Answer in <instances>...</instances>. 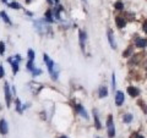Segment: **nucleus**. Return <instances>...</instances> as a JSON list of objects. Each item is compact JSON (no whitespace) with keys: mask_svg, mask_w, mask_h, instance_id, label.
<instances>
[{"mask_svg":"<svg viewBox=\"0 0 147 138\" xmlns=\"http://www.w3.org/2000/svg\"><path fill=\"white\" fill-rule=\"evenodd\" d=\"M97 138H99V137H97Z\"/></svg>","mask_w":147,"mask_h":138,"instance_id":"4c0bfd02","label":"nucleus"},{"mask_svg":"<svg viewBox=\"0 0 147 138\" xmlns=\"http://www.w3.org/2000/svg\"><path fill=\"white\" fill-rule=\"evenodd\" d=\"M26 3H28V4H30V3H31V0H26Z\"/></svg>","mask_w":147,"mask_h":138,"instance_id":"c9c22d12","label":"nucleus"},{"mask_svg":"<svg viewBox=\"0 0 147 138\" xmlns=\"http://www.w3.org/2000/svg\"><path fill=\"white\" fill-rule=\"evenodd\" d=\"M7 61L11 64L13 75H16V73L18 72V62L21 61V56H20V55H16L15 58H9V59H7Z\"/></svg>","mask_w":147,"mask_h":138,"instance_id":"f03ea898","label":"nucleus"},{"mask_svg":"<svg viewBox=\"0 0 147 138\" xmlns=\"http://www.w3.org/2000/svg\"><path fill=\"white\" fill-rule=\"evenodd\" d=\"M0 17H1L3 20H4V22H6L7 25H12V22H11V20H10V17L7 16V13H6L5 11H1V12H0Z\"/></svg>","mask_w":147,"mask_h":138,"instance_id":"f3484780","label":"nucleus"},{"mask_svg":"<svg viewBox=\"0 0 147 138\" xmlns=\"http://www.w3.org/2000/svg\"><path fill=\"white\" fill-rule=\"evenodd\" d=\"M115 25H117L118 28L123 29L124 27L126 26V18H124V17H115Z\"/></svg>","mask_w":147,"mask_h":138,"instance_id":"ddd939ff","label":"nucleus"},{"mask_svg":"<svg viewBox=\"0 0 147 138\" xmlns=\"http://www.w3.org/2000/svg\"><path fill=\"white\" fill-rule=\"evenodd\" d=\"M54 3L55 4H59V0H54Z\"/></svg>","mask_w":147,"mask_h":138,"instance_id":"473e14b6","label":"nucleus"},{"mask_svg":"<svg viewBox=\"0 0 147 138\" xmlns=\"http://www.w3.org/2000/svg\"><path fill=\"white\" fill-rule=\"evenodd\" d=\"M94 116H93V119H94V126H96V128L97 130H100L102 128V125H100V122H99V119H98V115H97V110H94Z\"/></svg>","mask_w":147,"mask_h":138,"instance_id":"a211bd4d","label":"nucleus"},{"mask_svg":"<svg viewBox=\"0 0 147 138\" xmlns=\"http://www.w3.org/2000/svg\"><path fill=\"white\" fill-rule=\"evenodd\" d=\"M59 138H69V137H66V136H61V137H59Z\"/></svg>","mask_w":147,"mask_h":138,"instance_id":"72a5a7b5","label":"nucleus"},{"mask_svg":"<svg viewBox=\"0 0 147 138\" xmlns=\"http://www.w3.org/2000/svg\"><path fill=\"white\" fill-rule=\"evenodd\" d=\"M131 53H132V47H129V48L125 50V52L123 53V56H124V58H129V56L131 55Z\"/></svg>","mask_w":147,"mask_h":138,"instance_id":"bb28decb","label":"nucleus"},{"mask_svg":"<svg viewBox=\"0 0 147 138\" xmlns=\"http://www.w3.org/2000/svg\"><path fill=\"white\" fill-rule=\"evenodd\" d=\"M112 89L114 90L115 89V73L113 72V75H112Z\"/></svg>","mask_w":147,"mask_h":138,"instance_id":"c85d7f7f","label":"nucleus"},{"mask_svg":"<svg viewBox=\"0 0 147 138\" xmlns=\"http://www.w3.org/2000/svg\"><path fill=\"white\" fill-rule=\"evenodd\" d=\"M7 132H9L7 122L5 119H1V120H0V133H1V135H6Z\"/></svg>","mask_w":147,"mask_h":138,"instance_id":"9d476101","label":"nucleus"},{"mask_svg":"<svg viewBox=\"0 0 147 138\" xmlns=\"http://www.w3.org/2000/svg\"><path fill=\"white\" fill-rule=\"evenodd\" d=\"M4 75H5V71H4V66L0 65V78H3Z\"/></svg>","mask_w":147,"mask_h":138,"instance_id":"c756f323","label":"nucleus"},{"mask_svg":"<svg viewBox=\"0 0 147 138\" xmlns=\"http://www.w3.org/2000/svg\"><path fill=\"white\" fill-rule=\"evenodd\" d=\"M124 100H125V95H124L123 92L121 90L117 92V94H115V104H117V107H121Z\"/></svg>","mask_w":147,"mask_h":138,"instance_id":"0eeeda50","label":"nucleus"},{"mask_svg":"<svg viewBox=\"0 0 147 138\" xmlns=\"http://www.w3.org/2000/svg\"><path fill=\"white\" fill-rule=\"evenodd\" d=\"M86 38H87L86 32H85V31H82V29H80V31H79V40H80V47H81V49H82V52L85 50Z\"/></svg>","mask_w":147,"mask_h":138,"instance_id":"423d86ee","label":"nucleus"},{"mask_svg":"<svg viewBox=\"0 0 147 138\" xmlns=\"http://www.w3.org/2000/svg\"><path fill=\"white\" fill-rule=\"evenodd\" d=\"M76 111L77 113H79L80 115H81V116L82 117H84V119H86V120H87V119H88V114H87V111H86V109L84 108V107H82V105H80V104H77L76 105Z\"/></svg>","mask_w":147,"mask_h":138,"instance_id":"9b49d317","label":"nucleus"},{"mask_svg":"<svg viewBox=\"0 0 147 138\" xmlns=\"http://www.w3.org/2000/svg\"><path fill=\"white\" fill-rule=\"evenodd\" d=\"M43 61L45 62V65H47V68H48V72L52 75L53 73V70L55 67V64H54V60L53 59H50L48 56V54H43Z\"/></svg>","mask_w":147,"mask_h":138,"instance_id":"7ed1b4c3","label":"nucleus"},{"mask_svg":"<svg viewBox=\"0 0 147 138\" xmlns=\"http://www.w3.org/2000/svg\"><path fill=\"white\" fill-rule=\"evenodd\" d=\"M107 37H108V42L110 44V47L113 49H117V43H115V39H114V34L110 29H108V32H107Z\"/></svg>","mask_w":147,"mask_h":138,"instance_id":"1a4fd4ad","label":"nucleus"},{"mask_svg":"<svg viewBox=\"0 0 147 138\" xmlns=\"http://www.w3.org/2000/svg\"><path fill=\"white\" fill-rule=\"evenodd\" d=\"M137 138H145L144 136H137Z\"/></svg>","mask_w":147,"mask_h":138,"instance_id":"f704fd0d","label":"nucleus"},{"mask_svg":"<svg viewBox=\"0 0 147 138\" xmlns=\"http://www.w3.org/2000/svg\"><path fill=\"white\" fill-rule=\"evenodd\" d=\"M7 6L11 7V9H16V10H20L21 9V5L16 1H12V3H7Z\"/></svg>","mask_w":147,"mask_h":138,"instance_id":"5701e85b","label":"nucleus"},{"mask_svg":"<svg viewBox=\"0 0 147 138\" xmlns=\"http://www.w3.org/2000/svg\"><path fill=\"white\" fill-rule=\"evenodd\" d=\"M98 95H99V98H105V96L108 95V89H107V87H100L99 90H98Z\"/></svg>","mask_w":147,"mask_h":138,"instance_id":"dca6fc26","label":"nucleus"},{"mask_svg":"<svg viewBox=\"0 0 147 138\" xmlns=\"http://www.w3.org/2000/svg\"><path fill=\"white\" fill-rule=\"evenodd\" d=\"M33 25L37 28V31H39V32H43L45 29H50L49 27L47 26V21H45V20H36L33 22Z\"/></svg>","mask_w":147,"mask_h":138,"instance_id":"20e7f679","label":"nucleus"},{"mask_svg":"<svg viewBox=\"0 0 147 138\" xmlns=\"http://www.w3.org/2000/svg\"><path fill=\"white\" fill-rule=\"evenodd\" d=\"M47 1H48L49 4H53V0H47Z\"/></svg>","mask_w":147,"mask_h":138,"instance_id":"2f4dec72","label":"nucleus"},{"mask_svg":"<svg viewBox=\"0 0 147 138\" xmlns=\"http://www.w3.org/2000/svg\"><path fill=\"white\" fill-rule=\"evenodd\" d=\"M137 104H139L140 105V107H141V109L142 110H144V113H147V105H146V103L144 102V100H137Z\"/></svg>","mask_w":147,"mask_h":138,"instance_id":"a878e982","label":"nucleus"},{"mask_svg":"<svg viewBox=\"0 0 147 138\" xmlns=\"http://www.w3.org/2000/svg\"><path fill=\"white\" fill-rule=\"evenodd\" d=\"M114 9H115V10H118V11H123V10H124V4H123V1L118 0V1L114 4Z\"/></svg>","mask_w":147,"mask_h":138,"instance_id":"412c9836","label":"nucleus"},{"mask_svg":"<svg viewBox=\"0 0 147 138\" xmlns=\"http://www.w3.org/2000/svg\"><path fill=\"white\" fill-rule=\"evenodd\" d=\"M4 54H5V44L0 42V55H4Z\"/></svg>","mask_w":147,"mask_h":138,"instance_id":"cd10ccee","label":"nucleus"},{"mask_svg":"<svg viewBox=\"0 0 147 138\" xmlns=\"http://www.w3.org/2000/svg\"><path fill=\"white\" fill-rule=\"evenodd\" d=\"M132 119H134V116H132L131 114H125L123 116V121L125 123H130V122H132Z\"/></svg>","mask_w":147,"mask_h":138,"instance_id":"aec40b11","label":"nucleus"},{"mask_svg":"<svg viewBox=\"0 0 147 138\" xmlns=\"http://www.w3.org/2000/svg\"><path fill=\"white\" fill-rule=\"evenodd\" d=\"M84 1H85V3H86V0H84Z\"/></svg>","mask_w":147,"mask_h":138,"instance_id":"e433bc0d","label":"nucleus"},{"mask_svg":"<svg viewBox=\"0 0 147 138\" xmlns=\"http://www.w3.org/2000/svg\"><path fill=\"white\" fill-rule=\"evenodd\" d=\"M26 109V105H22L21 102H20V99H16V110H17V113H20L22 114V111Z\"/></svg>","mask_w":147,"mask_h":138,"instance_id":"6ab92c4d","label":"nucleus"},{"mask_svg":"<svg viewBox=\"0 0 147 138\" xmlns=\"http://www.w3.org/2000/svg\"><path fill=\"white\" fill-rule=\"evenodd\" d=\"M135 45H136V48H139V49H144L147 47V39L146 38H137L135 42Z\"/></svg>","mask_w":147,"mask_h":138,"instance_id":"f8f14e48","label":"nucleus"},{"mask_svg":"<svg viewBox=\"0 0 147 138\" xmlns=\"http://www.w3.org/2000/svg\"><path fill=\"white\" fill-rule=\"evenodd\" d=\"M63 11V6H60L58 4V6L57 7H54V10H53V16L57 18L58 21H61V16H60V12Z\"/></svg>","mask_w":147,"mask_h":138,"instance_id":"4468645a","label":"nucleus"},{"mask_svg":"<svg viewBox=\"0 0 147 138\" xmlns=\"http://www.w3.org/2000/svg\"><path fill=\"white\" fill-rule=\"evenodd\" d=\"M44 20L47 21L48 23H52V22H54V16H53V11L52 10H48L47 12H45Z\"/></svg>","mask_w":147,"mask_h":138,"instance_id":"2eb2a0df","label":"nucleus"},{"mask_svg":"<svg viewBox=\"0 0 147 138\" xmlns=\"http://www.w3.org/2000/svg\"><path fill=\"white\" fill-rule=\"evenodd\" d=\"M142 29L145 31V33H147V22H145L144 26H142Z\"/></svg>","mask_w":147,"mask_h":138,"instance_id":"7c9ffc66","label":"nucleus"},{"mask_svg":"<svg viewBox=\"0 0 147 138\" xmlns=\"http://www.w3.org/2000/svg\"><path fill=\"white\" fill-rule=\"evenodd\" d=\"M4 94H5V100H6V107L10 108L11 105V92H10V87H9V83L4 84Z\"/></svg>","mask_w":147,"mask_h":138,"instance_id":"39448f33","label":"nucleus"},{"mask_svg":"<svg viewBox=\"0 0 147 138\" xmlns=\"http://www.w3.org/2000/svg\"><path fill=\"white\" fill-rule=\"evenodd\" d=\"M27 56H28V61H34L36 59V54L32 49H28V52H27Z\"/></svg>","mask_w":147,"mask_h":138,"instance_id":"4be33fe9","label":"nucleus"},{"mask_svg":"<svg viewBox=\"0 0 147 138\" xmlns=\"http://www.w3.org/2000/svg\"><path fill=\"white\" fill-rule=\"evenodd\" d=\"M107 130H108L109 138H114V137H115V125H114L112 115H109L108 119H107Z\"/></svg>","mask_w":147,"mask_h":138,"instance_id":"f257e3e1","label":"nucleus"},{"mask_svg":"<svg viewBox=\"0 0 147 138\" xmlns=\"http://www.w3.org/2000/svg\"><path fill=\"white\" fill-rule=\"evenodd\" d=\"M127 93H129V95H130V96H132V98H136V96L140 95L141 92H140L139 88H136V87L130 86V87H127Z\"/></svg>","mask_w":147,"mask_h":138,"instance_id":"6e6552de","label":"nucleus"},{"mask_svg":"<svg viewBox=\"0 0 147 138\" xmlns=\"http://www.w3.org/2000/svg\"><path fill=\"white\" fill-rule=\"evenodd\" d=\"M30 72H31L32 75H33V76L36 77V76H39L40 73H42V70H39L38 67H33V68H32V70H31Z\"/></svg>","mask_w":147,"mask_h":138,"instance_id":"393cba45","label":"nucleus"},{"mask_svg":"<svg viewBox=\"0 0 147 138\" xmlns=\"http://www.w3.org/2000/svg\"><path fill=\"white\" fill-rule=\"evenodd\" d=\"M140 58H142V54H141V53H140V54H136V55H134V56L131 58L132 60H130V62H129V64H136L137 61L140 60Z\"/></svg>","mask_w":147,"mask_h":138,"instance_id":"b1692460","label":"nucleus"}]
</instances>
